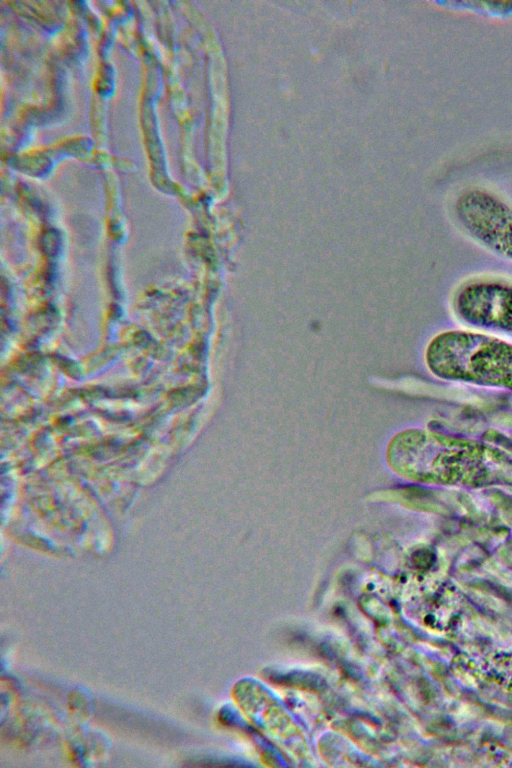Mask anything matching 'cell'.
Returning a JSON list of instances; mask_svg holds the SVG:
<instances>
[{"instance_id": "obj_1", "label": "cell", "mask_w": 512, "mask_h": 768, "mask_svg": "<svg viewBox=\"0 0 512 768\" xmlns=\"http://www.w3.org/2000/svg\"><path fill=\"white\" fill-rule=\"evenodd\" d=\"M455 313L471 326L512 335V286L479 281L462 287L453 300Z\"/></svg>"}, {"instance_id": "obj_2", "label": "cell", "mask_w": 512, "mask_h": 768, "mask_svg": "<svg viewBox=\"0 0 512 768\" xmlns=\"http://www.w3.org/2000/svg\"><path fill=\"white\" fill-rule=\"evenodd\" d=\"M467 200L463 205L465 225L487 247L512 259V213L491 199Z\"/></svg>"}]
</instances>
